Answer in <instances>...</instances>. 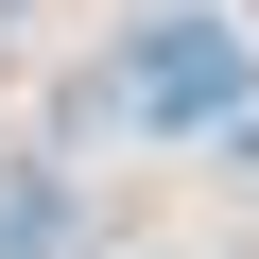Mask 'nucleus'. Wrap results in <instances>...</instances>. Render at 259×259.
Listing matches in <instances>:
<instances>
[{
  "instance_id": "f257e3e1",
  "label": "nucleus",
  "mask_w": 259,
  "mask_h": 259,
  "mask_svg": "<svg viewBox=\"0 0 259 259\" xmlns=\"http://www.w3.org/2000/svg\"><path fill=\"white\" fill-rule=\"evenodd\" d=\"M121 121H156V139H207V121H242V87H259V52L207 18V0H173V18H139L121 35Z\"/></svg>"
},
{
  "instance_id": "f03ea898",
  "label": "nucleus",
  "mask_w": 259,
  "mask_h": 259,
  "mask_svg": "<svg viewBox=\"0 0 259 259\" xmlns=\"http://www.w3.org/2000/svg\"><path fill=\"white\" fill-rule=\"evenodd\" d=\"M87 207H69V156H18L0 139V259H69Z\"/></svg>"
}]
</instances>
